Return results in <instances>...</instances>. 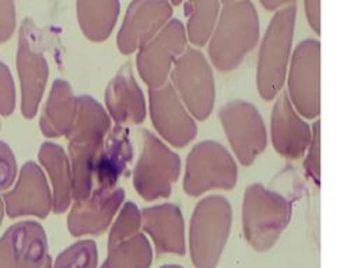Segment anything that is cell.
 Masks as SVG:
<instances>
[{"label": "cell", "mask_w": 358, "mask_h": 268, "mask_svg": "<svg viewBox=\"0 0 358 268\" xmlns=\"http://www.w3.org/2000/svg\"><path fill=\"white\" fill-rule=\"evenodd\" d=\"M234 1H238V0H220V3H222V4H228V3H234Z\"/></svg>", "instance_id": "cell-37"}, {"label": "cell", "mask_w": 358, "mask_h": 268, "mask_svg": "<svg viewBox=\"0 0 358 268\" xmlns=\"http://www.w3.org/2000/svg\"><path fill=\"white\" fill-rule=\"evenodd\" d=\"M274 99L270 117L271 145L285 159H301L309 145L312 127L295 110L287 92L281 91Z\"/></svg>", "instance_id": "cell-17"}, {"label": "cell", "mask_w": 358, "mask_h": 268, "mask_svg": "<svg viewBox=\"0 0 358 268\" xmlns=\"http://www.w3.org/2000/svg\"><path fill=\"white\" fill-rule=\"evenodd\" d=\"M236 181V162L218 141L197 142L187 154L182 183L187 195L200 197L210 190H231Z\"/></svg>", "instance_id": "cell-6"}, {"label": "cell", "mask_w": 358, "mask_h": 268, "mask_svg": "<svg viewBox=\"0 0 358 268\" xmlns=\"http://www.w3.org/2000/svg\"><path fill=\"white\" fill-rule=\"evenodd\" d=\"M169 78L189 113L196 120H207L215 103V81L206 56L196 47H186L175 60Z\"/></svg>", "instance_id": "cell-7"}, {"label": "cell", "mask_w": 358, "mask_h": 268, "mask_svg": "<svg viewBox=\"0 0 358 268\" xmlns=\"http://www.w3.org/2000/svg\"><path fill=\"white\" fill-rule=\"evenodd\" d=\"M141 228L152 240L157 254L186 253L185 222L178 205L162 202L141 209Z\"/></svg>", "instance_id": "cell-20"}, {"label": "cell", "mask_w": 358, "mask_h": 268, "mask_svg": "<svg viewBox=\"0 0 358 268\" xmlns=\"http://www.w3.org/2000/svg\"><path fill=\"white\" fill-rule=\"evenodd\" d=\"M105 110L119 126L141 124L147 116V103L131 67L126 61L109 80L105 94Z\"/></svg>", "instance_id": "cell-19"}, {"label": "cell", "mask_w": 358, "mask_h": 268, "mask_svg": "<svg viewBox=\"0 0 358 268\" xmlns=\"http://www.w3.org/2000/svg\"><path fill=\"white\" fill-rule=\"evenodd\" d=\"M15 64L21 88V113L25 119H34L46 89L49 64L38 47L36 28L29 18L21 24Z\"/></svg>", "instance_id": "cell-10"}, {"label": "cell", "mask_w": 358, "mask_h": 268, "mask_svg": "<svg viewBox=\"0 0 358 268\" xmlns=\"http://www.w3.org/2000/svg\"><path fill=\"white\" fill-rule=\"evenodd\" d=\"M260 39V21L250 0H238L220 8L207 40L211 64L222 73L241 66Z\"/></svg>", "instance_id": "cell-1"}, {"label": "cell", "mask_w": 358, "mask_h": 268, "mask_svg": "<svg viewBox=\"0 0 358 268\" xmlns=\"http://www.w3.org/2000/svg\"><path fill=\"white\" fill-rule=\"evenodd\" d=\"M14 187L1 198L4 212L10 218L36 216L46 218L52 211V191L43 170L35 162H25L18 173Z\"/></svg>", "instance_id": "cell-14"}, {"label": "cell", "mask_w": 358, "mask_h": 268, "mask_svg": "<svg viewBox=\"0 0 358 268\" xmlns=\"http://www.w3.org/2000/svg\"><path fill=\"white\" fill-rule=\"evenodd\" d=\"M52 268H98V251L94 240H78L63 250Z\"/></svg>", "instance_id": "cell-26"}, {"label": "cell", "mask_w": 358, "mask_h": 268, "mask_svg": "<svg viewBox=\"0 0 358 268\" xmlns=\"http://www.w3.org/2000/svg\"><path fill=\"white\" fill-rule=\"evenodd\" d=\"M291 202L262 183L246 187L242 200V228L248 243L257 251L270 250L288 226Z\"/></svg>", "instance_id": "cell-3"}, {"label": "cell", "mask_w": 358, "mask_h": 268, "mask_svg": "<svg viewBox=\"0 0 358 268\" xmlns=\"http://www.w3.org/2000/svg\"><path fill=\"white\" fill-rule=\"evenodd\" d=\"M173 8L169 0H131L116 35L122 54H133L151 40L171 20Z\"/></svg>", "instance_id": "cell-13"}, {"label": "cell", "mask_w": 358, "mask_h": 268, "mask_svg": "<svg viewBox=\"0 0 358 268\" xmlns=\"http://www.w3.org/2000/svg\"><path fill=\"white\" fill-rule=\"evenodd\" d=\"M172 6H183L187 42L204 46L211 35L220 13V0H169Z\"/></svg>", "instance_id": "cell-24"}, {"label": "cell", "mask_w": 358, "mask_h": 268, "mask_svg": "<svg viewBox=\"0 0 358 268\" xmlns=\"http://www.w3.org/2000/svg\"><path fill=\"white\" fill-rule=\"evenodd\" d=\"M159 268H183V267L176 265V264H168V265H162V267H159Z\"/></svg>", "instance_id": "cell-35"}, {"label": "cell", "mask_w": 358, "mask_h": 268, "mask_svg": "<svg viewBox=\"0 0 358 268\" xmlns=\"http://www.w3.org/2000/svg\"><path fill=\"white\" fill-rule=\"evenodd\" d=\"M312 127V137L305 151L303 169L306 174L319 186L320 184V121L316 120Z\"/></svg>", "instance_id": "cell-28"}, {"label": "cell", "mask_w": 358, "mask_h": 268, "mask_svg": "<svg viewBox=\"0 0 358 268\" xmlns=\"http://www.w3.org/2000/svg\"><path fill=\"white\" fill-rule=\"evenodd\" d=\"M152 248L143 233L108 247V255L101 268H150Z\"/></svg>", "instance_id": "cell-25"}, {"label": "cell", "mask_w": 358, "mask_h": 268, "mask_svg": "<svg viewBox=\"0 0 358 268\" xmlns=\"http://www.w3.org/2000/svg\"><path fill=\"white\" fill-rule=\"evenodd\" d=\"M77 113V96L66 80L52 82L48 99L39 119V128L45 137H66L73 127Z\"/></svg>", "instance_id": "cell-21"}, {"label": "cell", "mask_w": 358, "mask_h": 268, "mask_svg": "<svg viewBox=\"0 0 358 268\" xmlns=\"http://www.w3.org/2000/svg\"><path fill=\"white\" fill-rule=\"evenodd\" d=\"M38 159L45 168L52 184V211L63 214L71 205V170L66 151L50 141L41 145Z\"/></svg>", "instance_id": "cell-22"}, {"label": "cell", "mask_w": 358, "mask_h": 268, "mask_svg": "<svg viewBox=\"0 0 358 268\" xmlns=\"http://www.w3.org/2000/svg\"><path fill=\"white\" fill-rule=\"evenodd\" d=\"M218 119L239 163L250 166L267 147V128L259 109L235 99L220 107Z\"/></svg>", "instance_id": "cell-9"}, {"label": "cell", "mask_w": 358, "mask_h": 268, "mask_svg": "<svg viewBox=\"0 0 358 268\" xmlns=\"http://www.w3.org/2000/svg\"><path fill=\"white\" fill-rule=\"evenodd\" d=\"M305 17L315 34H320V0H303Z\"/></svg>", "instance_id": "cell-32"}, {"label": "cell", "mask_w": 358, "mask_h": 268, "mask_svg": "<svg viewBox=\"0 0 358 268\" xmlns=\"http://www.w3.org/2000/svg\"><path fill=\"white\" fill-rule=\"evenodd\" d=\"M48 258L46 233L35 221L14 223L0 237V268H42Z\"/></svg>", "instance_id": "cell-15"}, {"label": "cell", "mask_w": 358, "mask_h": 268, "mask_svg": "<svg viewBox=\"0 0 358 268\" xmlns=\"http://www.w3.org/2000/svg\"><path fill=\"white\" fill-rule=\"evenodd\" d=\"M187 47L185 24L171 20L151 40L136 53V67L141 81L148 88H157L168 82L175 60Z\"/></svg>", "instance_id": "cell-11"}, {"label": "cell", "mask_w": 358, "mask_h": 268, "mask_svg": "<svg viewBox=\"0 0 358 268\" xmlns=\"http://www.w3.org/2000/svg\"><path fill=\"white\" fill-rule=\"evenodd\" d=\"M15 109V85L8 67L0 60V114L10 116Z\"/></svg>", "instance_id": "cell-29"}, {"label": "cell", "mask_w": 358, "mask_h": 268, "mask_svg": "<svg viewBox=\"0 0 358 268\" xmlns=\"http://www.w3.org/2000/svg\"><path fill=\"white\" fill-rule=\"evenodd\" d=\"M141 151L133 170V187L145 201L168 198L180 176V158L155 134L140 131Z\"/></svg>", "instance_id": "cell-5"}, {"label": "cell", "mask_w": 358, "mask_h": 268, "mask_svg": "<svg viewBox=\"0 0 358 268\" xmlns=\"http://www.w3.org/2000/svg\"><path fill=\"white\" fill-rule=\"evenodd\" d=\"M141 228V211L138 207L131 202L126 201L117 211V216L113 221L109 236H108V247L117 244L133 234L138 233Z\"/></svg>", "instance_id": "cell-27"}, {"label": "cell", "mask_w": 358, "mask_h": 268, "mask_svg": "<svg viewBox=\"0 0 358 268\" xmlns=\"http://www.w3.org/2000/svg\"><path fill=\"white\" fill-rule=\"evenodd\" d=\"M130 130L115 124L106 133L92 165V191H109L126 176L133 161ZM91 191V193H92Z\"/></svg>", "instance_id": "cell-16"}, {"label": "cell", "mask_w": 358, "mask_h": 268, "mask_svg": "<svg viewBox=\"0 0 358 268\" xmlns=\"http://www.w3.org/2000/svg\"><path fill=\"white\" fill-rule=\"evenodd\" d=\"M17 177V161L7 142L0 141V191L8 190Z\"/></svg>", "instance_id": "cell-30"}, {"label": "cell", "mask_w": 358, "mask_h": 268, "mask_svg": "<svg viewBox=\"0 0 358 268\" xmlns=\"http://www.w3.org/2000/svg\"><path fill=\"white\" fill-rule=\"evenodd\" d=\"M119 14V0H76L78 27L91 42H105L113 32Z\"/></svg>", "instance_id": "cell-23"}, {"label": "cell", "mask_w": 358, "mask_h": 268, "mask_svg": "<svg viewBox=\"0 0 358 268\" xmlns=\"http://www.w3.org/2000/svg\"><path fill=\"white\" fill-rule=\"evenodd\" d=\"M148 113L158 135L175 148H185L196 134L194 117L189 113L171 82L148 88Z\"/></svg>", "instance_id": "cell-12"}, {"label": "cell", "mask_w": 358, "mask_h": 268, "mask_svg": "<svg viewBox=\"0 0 358 268\" xmlns=\"http://www.w3.org/2000/svg\"><path fill=\"white\" fill-rule=\"evenodd\" d=\"M232 223V208L222 195L201 198L192 214L189 250L196 268H215L225 248Z\"/></svg>", "instance_id": "cell-4"}, {"label": "cell", "mask_w": 358, "mask_h": 268, "mask_svg": "<svg viewBox=\"0 0 358 268\" xmlns=\"http://www.w3.org/2000/svg\"><path fill=\"white\" fill-rule=\"evenodd\" d=\"M287 95L295 110L315 120L320 113V42L303 39L294 49L287 70Z\"/></svg>", "instance_id": "cell-8"}, {"label": "cell", "mask_w": 358, "mask_h": 268, "mask_svg": "<svg viewBox=\"0 0 358 268\" xmlns=\"http://www.w3.org/2000/svg\"><path fill=\"white\" fill-rule=\"evenodd\" d=\"M17 14L14 0H0V43L7 42L15 31Z\"/></svg>", "instance_id": "cell-31"}, {"label": "cell", "mask_w": 358, "mask_h": 268, "mask_svg": "<svg viewBox=\"0 0 358 268\" xmlns=\"http://www.w3.org/2000/svg\"><path fill=\"white\" fill-rule=\"evenodd\" d=\"M3 218H4V202H3V198L0 195V225L3 222Z\"/></svg>", "instance_id": "cell-34"}, {"label": "cell", "mask_w": 358, "mask_h": 268, "mask_svg": "<svg viewBox=\"0 0 358 268\" xmlns=\"http://www.w3.org/2000/svg\"><path fill=\"white\" fill-rule=\"evenodd\" d=\"M260 4L267 10V11H277L282 7H287L289 4H294L295 0H259Z\"/></svg>", "instance_id": "cell-33"}, {"label": "cell", "mask_w": 358, "mask_h": 268, "mask_svg": "<svg viewBox=\"0 0 358 268\" xmlns=\"http://www.w3.org/2000/svg\"><path fill=\"white\" fill-rule=\"evenodd\" d=\"M124 197V188L116 186L109 191H92L84 200L71 201L73 205L67 216V228L71 236H96L105 232L122 207Z\"/></svg>", "instance_id": "cell-18"}, {"label": "cell", "mask_w": 358, "mask_h": 268, "mask_svg": "<svg viewBox=\"0 0 358 268\" xmlns=\"http://www.w3.org/2000/svg\"><path fill=\"white\" fill-rule=\"evenodd\" d=\"M42 268H52V260H50V257L46 260V262H45V265L42 267Z\"/></svg>", "instance_id": "cell-36"}, {"label": "cell", "mask_w": 358, "mask_h": 268, "mask_svg": "<svg viewBox=\"0 0 358 268\" xmlns=\"http://www.w3.org/2000/svg\"><path fill=\"white\" fill-rule=\"evenodd\" d=\"M295 20V4L277 10L262 38L256 64V88L263 100H273L284 87L291 59Z\"/></svg>", "instance_id": "cell-2"}]
</instances>
